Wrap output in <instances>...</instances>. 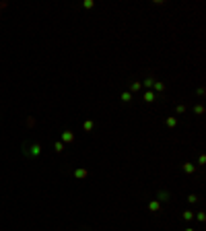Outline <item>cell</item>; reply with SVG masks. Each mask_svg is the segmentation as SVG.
<instances>
[{
	"label": "cell",
	"instance_id": "277c9868",
	"mask_svg": "<svg viewBox=\"0 0 206 231\" xmlns=\"http://www.w3.org/2000/svg\"><path fill=\"white\" fill-rule=\"evenodd\" d=\"M149 208H151L153 212H157V210L161 208V202H157V200H154V202H151V204H149Z\"/></svg>",
	"mask_w": 206,
	"mask_h": 231
},
{
	"label": "cell",
	"instance_id": "2e32d148",
	"mask_svg": "<svg viewBox=\"0 0 206 231\" xmlns=\"http://www.w3.org/2000/svg\"><path fill=\"white\" fill-rule=\"evenodd\" d=\"M188 200H190V202H198V196H194V194H192V196H188Z\"/></svg>",
	"mask_w": 206,
	"mask_h": 231
},
{
	"label": "cell",
	"instance_id": "6da1fadb",
	"mask_svg": "<svg viewBox=\"0 0 206 231\" xmlns=\"http://www.w3.org/2000/svg\"><path fill=\"white\" fill-rule=\"evenodd\" d=\"M23 153L27 155V157H39V155H41V145H39V143H31V145L25 143V145H23Z\"/></svg>",
	"mask_w": 206,
	"mask_h": 231
},
{
	"label": "cell",
	"instance_id": "52a82bcc",
	"mask_svg": "<svg viewBox=\"0 0 206 231\" xmlns=\"http://www.w3.org/2000/svg\"><path fill=\"white\" fill-rule=\"evenodd\" d=\"M167 126H169V128H175V126H177V120H175V118H169V120H167Z\"/></svg>",
	"mask_w": 206,
	"mask_h": 231
},
{
	"label": "cell",
	"instance_id": "8992f818",
	"mask_svg": "<svg viewBox=\"0 0 206 231\" xmlns=\"http://www.w3.org/2000/svg\"><path fill=\"white\" fill-rule=\"evenodd\" d=\"M54 149H56V153H62V151H64V143H60V140H58V143L54 145Z\"/></svg>",
	"mask_w": 206,
	"mask_h": 231
},
{
	"label": "cell",
	"instance_id": "30bf717a",
	"mask_svg": "<svg viewBox=\"0 0 206 231\" xmlns=\"http://www.w3.org/2000/svg\"><path fill=\"white\" fill-rule=\"evenodd\" d=\"M85 130H87V132H89V130H93V122H91V120L85 122Z\"/></svg>",
	"mask_w": 206,
	"mask_h": 231
},
{
	"label": "cell",
	"instance_id": "5bb4252c",
	"mask_svg": "<svg viewBox=\"0 0 206 231\" xmlns=\"http://www.w3.org/2000/svg\"><path fill=\"white\" fill-rule=\"evenodd\" d=\"M196 114H200V116L204 114V108H202V105H196Z\"/></svg>",
	"mask_w": 206,
	"mask_h": 231
},
{
	"label": "cell",
	"instance_id": "4fadbf2b",
	"mask_svg": "<svg viewBox=\"0 0 206 231\" xmlns=\"http://www.w3.org/2000/svg\"><path fill=\"white\" fill-rule=\"evenodd\" d=\"M144 99H147V101H153L154 95H153V93H147V95H144Z\"/></svg>",
	"mask_w": 206,
	"mask_h": 231
},
{
	"label": "cell",
	"instance_id": "7c38bea8",
	"mask_svg": "<svg viewBox=\"0 0 206 231\" xmlns=\"http://www.w3.org/2000/svg\"><path fill=\"white\" fill-rule=\"evenodd\" d=\"M154 89H157V91H163V89H165V83H161V81H159L157 85H154Z\"/></svg>",
	"mask_w": 206,
	"mask_h": 231
},
{
	"label": "cell",
	"instance_id": "5b68a950",
	"mask_svg": "<svg viewBox=\"0 0 206 231\" xmlns=\"http://www.w3.org/2000/svg\"><path fill=\"white\" fill-rule=\"evenodd\" d=\"M184 169H186L188 173H194V169H196V167H194L192 163H184Z\"/></svg>",
	"mask_w": 206,
	"mask_h": 231
},
{
	"label": "cell",
	"instance_id": "ba28073f",
	"mask_svg": "<svg viewBox=\"0 0 206 231\" xmlns=\"http://www.w3.org/2000/svg\"><path fill=\"white\" fill-rule=\"evenodd\" d=\"M184 219H186V221H192V219H194V212H192V210H186V212H184Z\"/></svg>",
	"mask_w": 206,
	"mask_h": 231
},
{
	"label": "cell",
	"instance_id": "9a60e30c",
	"mask_svg": "<svg viewBox=\"0 0 206 231\" xmlns=\"http://www.w3.org/2000/svg\"><path fill=\"white\" fill-rule=\"evenodd\" d=\"M186 112V105H177V114H184Z\"/></svg>",
	"mask_w": 206,
	"mask_h": 231
},
{
	"label": "cell",
	"instance_id": "3957f363",
	"mask_svg": "<svg viewBox=\"0 0 206 231\" xmlns=\"http://www.w3.org/2000/svg\"><path fill=\"white\" fill-rule=\"evenodd\" d=\"M74 177H79V180H85V177H87V169H76V171H74Z\"/></svg>",
	"mask_w": 206,
	"mask_h": 231
},
{
	"label": "cell",
	"instance_id": "7a4b0ae2",
	"mask_svg": "<svg viewBox=\"0 0 206 231\" xmlns=\"http://www.w3.org/2000/svg\"><path fill=\"white\" fill-rule=\"evenodd\" d=\"M62 138H64V143H72V138H74V134L70 130H66V132H62Z\"/></svg>",
	"mask_w": 206,
	"mask_h": 231
},
{
	"label": "cell",
	"instance_id": "ac0fdd59",
	"mask_svg": "<svg viewBox=\"0 0 206 231\" xmlns=\"http://www.w3.org/2000/svg\"><path fill=\"white\" fill-rule=\"evenodd\" d=\"M4 6H6V2H2V4H0V11H2V8H4Z\"/></svg>",
	"mask_w": 206,
	"mask_h": 231
},
{
	"label": "cell",
	"instance_id": "8fae6325",
	"mask_svg": "<svg viewBox=\"0 0 206 231\" xmlns=\"http://www.w3.org/2000/svg\"><path fill=\"white\" fill-rule=\"evenodd\" d=\"M27 126H29V128L35 126V118H27Z\"/></svg>",
	"mask_w": 206,
	"mask_h": 231
},
{
	"label": "cell",
	"instance_id": "9c48e42d",
	"mask_svg": "<svg viewBox=\"0 0 206 231\" xmlns=\"http://www.w3.org/2000/svg\"><path fill=\"white\" fill-rule=\"evenodd\" d=\"M130 99H132V95L128 93V91H126V93H122V101H130Z\"/></svg>",
	"mask_w": 206,
	"mask_h": 231
},
{
	"label": "cell",
	"instance_id": "d6986e66",
	"mask_svg": "<svg viewBox=\"0 0 206 231\" xmlns=\"http://www.w3.org/2000/svg\"><path fill=\"white\" fill-rule=\"evenodd\" d=\"M186 231H194V229H186Z\"/></svg>",
	"mask_w": 206,
	"mask_h": 231
},
{
	"label": "cell",
	"instance_id": "e0dca14e",
	"mask_svg": "<svg viewBox=\"0 0 206 231\" xmlns=\"http://www.w3.org/2000/svg\"><path fill=\"white\" fill-rule=\"evenodd\" d=\"M132 89L136 91V89H140V83H136V81H132Z\"/></svg>",
	"mask_w": 206,
	"mask_h": 231
}]
</instances>
